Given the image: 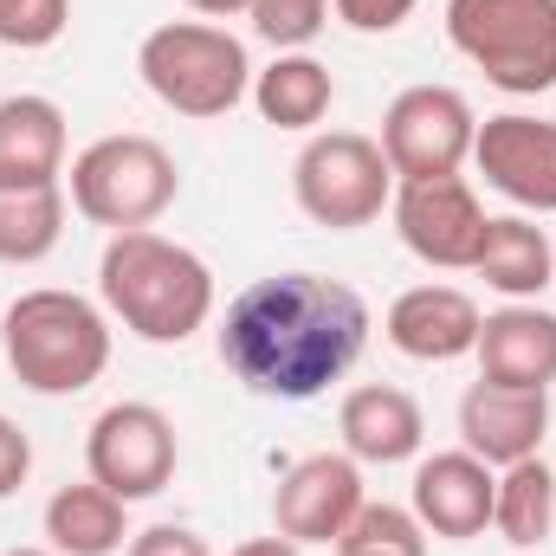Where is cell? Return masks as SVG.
I'll list each match as a JSON object with an SVG mask.
<instances>
[{
	"mask_svg": "<svg viewBox=\"0 0 556 556\" xmlns=\"http://www.w3.org/2000/svg\"><path fill=\"white\" fill-rule=\"evenodd\" d=\"M446 39L505 98L556 85V0H446Z\"/></svg>",
	"mask_w": 556,
	"mask_h": 556,
	"instance_id": "obj_6",
	"label": "cell"
},
{
	"mask_svg": "<svg viewBox=\"0 0 556 556\" xmlns=\"http://www.w3.org/2000/svg\"><path fill=\"white\" fill-rule=\"evenodd\" d=\"M291 194L304 220L330 233H356V227H376L382 207L395 201V168L382 142L363 130H317L291 162Z\"/></svg>",
	"mask_w": 556,
	"mask_h": 556,
	"instance_id": "obj_7",
	"label": "cell"
},
{
	"mask_svg": "<svg viewBox=\"0 0 556 556\" xmlns=\"http://www.w3.org/2000/svg\"><path fill=\"white\" fill-rule=\"evenodd\" d=\"M472 168L498 188L518 214H556V124L551 117H485L472 137Z\"/></svg>",
	"mask_w": 556,
	"mask_h": 556,
	"instance_id": "obj_11",
	"label": "cell"
},
{
	"mask_svg": "<svg viewBox=\"0 0 556 556\" xmlns=\"http://www.w3.org/2000/svg\"><path fill=\"white\" fill-rule=\"evenodd\" d=\"M98 298L142 343H188L214 317V273L194 247L155 227H130V233H111L98 260Z\"/></svg>",
	"mask_w": 556,
	"mask_h": 556,
	"instance_id": "obj_2",
	"label": "cell"
},
{
	"mask_svg": "<svg viewBox=\"0 0 556 556\" xmlns=\"http://www.w3.org/2000/svg\"><path fill=\"white\" fill-rule=\"evenodd\" d=\"M337 433H343V453L356 466H402V459H420V446H427V415L408 389L363 382L343 395Z\"/></svg>",
	"mask_w": 556,
	"mask_h": 556,
	"instance_id": "obj_16",
	"label": "cell"
},
{
	"mask_svg": "<svg viewBox=\"0 0 556 556\" xmlns=\"http://www.w3.org/2000/svg\"><path fill=\"white\" fill-rule=\"evenodd\" d=\"M337 556H427V531L408 505H369L343 525L337 538Z\"/></svg>",
	"mask_w": 556,
	"mask_h": 556,
	"instance_id": "obj_24",
	"label": "cell"
},
{
	"mask_svg": "<svg viewBox=\"0 0 556 556\" xmlns=\"http://www.w3.org/2000/svg\"><path fill=\"white\" fill-rule=\"evenodd\" d=\"M124 556H214V551H207V538L188 531V525H149V531H130Z\"/></svg>",
	"mask_w": 556,
	"mask_h": 556,
	"instance_id": "obj_28",
	"label": "cell"
},
{
	"mask_svg": "<svg viewBox=\"0 0 556 556\" xmlns=\"http://www.w3.org/2000/svg\"><path fill=\"white\" fill-rule=\"evenodd\" d=\"M479 324H485V311L472 304V291H459V285H408L389 304L382 337L408 363H459V356L479 350Z\"/></svg>",
	"mask_w": 556,
	"mask_h": 556,
	"instance_id": "obj_15",
	"label": "cell"
},
{
	"mask_svg": "<svg viewBox=\"0 0 556 556\" xmlns=\"http://www.w3.org/2000/svg\"><path fill=\"white\" fill-rule=\"evenodd\" d=\"M65 111L39 91L0 98V188H52L65 181Z\"/></svg>",
	"mask_w": 556,
	"mask_h": 556,
	"instance_id": "obj_18",
	"label": "cell"
},
{
	"mask_svg": "<svg viewBox=\"0 0 556 556\" xmlns=\"http://www.w3.org/2000/svg\"><path fill=\"white\" fill-rule=\"evenodd\" d=\"M46 544L59 556H117L130 544V505L117 492H104L98 479L59 485L46 498Z\"/></svg>",
	"mask_w": 556,
	"mask_h": 556,
	"instance_id": "obj_20",
	"label": "cell"
},
{
	"mask_svg": "<svg viewBox=\"0 0 556 556\" xmlns=\"http://www.w3.org/2000/svg\"><path fill=\"white\" fill-rule=\"evenodd\" d=\"M214 343L240 389L266 402H317L356 369L369 343V304L343 278L273 273L227 304Z\"/></svg>",
	"mask_w": 556,
	"mask_h": 556,
	"instance_id": "obj_1",
	"label": "cell"
},
{
	"mask_svg": "<svg viewBox=\"0 0 556 556\" xmlns=\"http://www.w3.org/2000/svg\"><path fill=\"white\" fill-rule=\"evenodd\" d=\"M26 472H33V440L20 433V420L0 415V498H13L26 485Z\"/></svg>",
	"mask_w": 556,
	"mask_h": 556,
	"instance_id": "obj_29",
	"label": "cell"
},
{
	"mask_svg": "<svg viewBox=\"0 0 556 556\" xmlns=\"http://www.w3.org/2000/svg\"><path fill=\"white\" fill-rule=\"evenodd\" d=\"M247 20L273 52H304L330 26V0H253Z\"/></svg>",
	"mask_w": 556,
	"mask_h": 556,
	"instance_id": "obj_25",
	"label": "cell"
},
{
	"mask_svg": "<svg viewBox=\"0 0 556 556\" xmlns=\"http://www.w3.org/2000/svg\"><path fill=\"white\" fill-rule=\"evenodd\" d=\"M175 466H181V440L155 402H111L85 433V472L104 492H117L124 505L168 492Z\"/></svg>",
	"mask_w": 556,
	"mask_h": 556,
	"instance_id": "obj_8",
	"label": "cell"
},
{
	"mask_svg": "<svg viewBox=\"0 0 556 556\" xmlns=\"http://www.w3.org/2000/svg\"><path fill=\"white\" fill-rule=\"evenodd\" d=\"M0 356L33 395H78L111 369V311L85 291H20L0 317Z\"/></svg>",
	"mask_w": 556,
	"mask_h": 556,
	"instance_id": "obj_3",
	"label": "cell"
},
{
	"mask_svg": "<svg viewBox=\"0 0 556 556\" xmlns=\"http://www.w3.org/2000/svg\"><path fill=\"white\" fill-rule=\"evenodd\" d=\"M472 273L485 278L505 304H538L556 278V247L531 214H492Z\"/></svg>",
	"mask_w": 556,
	"mask_h": 556,
	"instance_id": "obj_19",
	"label": "cell"
},
{
	"mask_svg": "<svg viewBox=\"0 0 556 556\" xmlns=\"http://www.w3.org/2000/svg\"><path fill=\"white\" fill-rule=\"evenodd\" d=\"M492 531L511 551H538L556 531V472L538 459H518L498 472V498H492Z\"/></svg>",
	"mask_w": 556,
	"mask_h": 556,
	"instance_id": "obj_23",
	"label": "cell"
},
{
	"mask_svg": "<svg viewBox=\"0 0 556 556\" xmlns=\"http://www.w3.org/2000/svg\"><path fill=\"white\" fill-rule=\"evenodd\" d=\"M551 433V395L544 389H505V382H472L459 395V446L479 453L492 472L538 459Z\"/></svg>",
	"mask_w": 556,
	"mask_h": 556,
	"instance_id": "obj_14",
	"label": "cell"
},
{
	"mask_svg": "<svg viewBox=\"0 0 556 556\" xmlns=\"http://www.w3.org/2000/svg\"><path fill=\"white\" fill-rule=\"evenodd\" d=\"M65 181L52 188H0V266H39L65 240Z\"/></svg>",
	"mask_w": 556,
	"mask_h": 556,
	"instance_id": "obj_22",
	"label": "cell"
},
{
	"mask_svg": "<svg viewBox=\"0 0 556 556\" xmlns=\"http://www.w3.org/2000/svg\"><path fill=\"white\" fill-rule=\"evenodd\" d=\"M233 556H304V544H291V538H247Z\"/></svg>",
	"mask_w": 556,
	"mask_h": 556,
	"instance_id": "obj_30",
	"label": "cell"
},
{
	"mask_svg": "<svg viewBox=\"0 0 556 556\" xmlns=\"http://www.w3.org/2000/svg\"><path fill=\"white\" fill-rule=\"evenodd\" d=\"M479 376L505 389H544L556 382V311L544 304H505L479 324Z\"/></svg>",
	"mask_w": 556,
	"mask_h": 556,
	"instance_id": "obj_17",
	"label": "cell"
},
{
	"mask_svg": "<svg viewBox=\"0 0 556 556\" xmlns=\"http://www.w3.org/2000/svg\"><path fill=\"white\" fill-rule=\"evenodd\" d=\"M363 511V466L350 453H304L273 492V525L291 544H337Z\"/></svg>",
	"mask_w": 556,
	"mask_h": 556,
	"instance_id": "obj_12",
	"label": "cell"
},
{
	"mask_svg": "<svg viewBox=\"0 0 556 556\" xmlns=\"http://www.w3.org/2000/svg\"><path fill=\"white\" fill-rule=\"evenodd\" d=\"M0 556H59V551H52V544H46V551H39V544H13V551H0Z\"/></svg>",
	"mask_w": 556,
	"mask_h": 556,
	"instance_id": "obj_32",
	"label": "cell"
},
{
	"mask_svg": "<svg viewBox=\"0 0 556 556\" xmlns=\"http://www.w3.org/2000/svg\"><path fill=\"white\" fill-rule=\"evenodd\" d=\"M479 117L453 85H408L382 111V155L395 181H427V175H459L472 162Z\"/></svg>",
	"mask_w": 556,
	"mask_h": 556,
	"instance_id": "obj_9",
	"label": "cell"
},
{
	"mask_svg": "<svg viewBox=\"0 0 556 556\" xmlns=\"http://www.w3.org/2000/svg\"><path fill=\"white\" fill-rule=\"evenodd\" d=\"M337 104V78L311 52H278L266 72H253V111L273 130H317Z\"/></svg>",
	"mask_w": 556,
	"mask_h": 556,
	"instance_id": "obj_21",
	"label": "cell"
},
{
	"mask_svg": "<svg viewBox=\"0 0 556 556\" xmlns=\"http://www.w3.org/2000/svg\"><path fill=\"white\" fill-rule=\"evenodd\" d=\"M137 72L155 104H168L175 117H194V124H214L240 98H253V59L214 20H162V26H149L137 46Z\"/></svg>",
	"mask_w": 556,
	"mask_h": 556,
	"instance_id": "obj_4",
	"label": "cell"
},
{
	"mask_svg": "<svg viewBox=\"0 0 556 556\" xmlns=\"http://www.w3.org/2000/svg\"><path fill=\"white\" fill-rule=\"evenodd\" d=\"M181 194V168L175 155L155 137L137 130H117V137H98L72 155V175H65V201L91 220V227H111V233H130V227H155Z\"/></svg>",
	"mask_w": 556,
	"mask_h": 556,
	"instance_id": "obj_5",
	"label": "cell"
},
{
	"mask_svg": "<svg viewBox=\"0 0 556 556\" xmlns=\"http://www.w3.org/2000/svg\"><path fill=\"white\" fill-rule=\"evenodd\" d=\"M492 498H498V472L479 453L453 446V453H427L415 466V505L408 511L420 518L427 538L472 544L492 525Z\"/></svg>",
	"mask_w": 556,
	"mask_h": 556,
	"instance_id": "obj_13",
	"label": "cell"
},
{
	"mask_svg": "<svg viewBox=\"0 0 556 556\" xmlns=\"http://www.w3.org/2000/svg\"><path fill=\"white\" fill-rule=\"evenodd\" d=\"M188 7H194L201 20H233V13H247L253 0H188Z\"/></svg>",
	"mask_w": 556,
	"mask_h": 556,
	"instance_id": "obj_31",
	"label": "cell"
},
{
	"mask_svg": "<svg viewBox=\"0 0 556 556\" xmlns=\"http://www.w3.org/2000/svg\"><path fill=\"white\" fill-rule=\"evenodd\" d=\"M420 0H330V13L350 26V33H395L402 20H415Z\"/></svg>",
	"mask_w": 556,
	"mask_h": 556,
	"instance_id": "obj_27",
	"label": "cell"
},
{
	"mask_svg": "<svg viewBox=\"0 0 556 556\" xmlns=\"http://www.w3.org/2000/svg\"><path fill=\"white\" fill-rule=\"evenodd\" d=\"M395 233L433 273H472L479 247H485V207L472 194L466 175H427V181H395Z\"/></svg>",
	"mask_w": 556,
	"mask_h": 556,
	"instance_id": "obj_10",
	"label": "cell"
},
{
	"mask_svg": "<svg viewBox=\"0 0 556 556\" xmlns=\"http://www.w3.org/2000/svg\"><path fill=\"white\" fill-rule=\"evenodd\" d=\"M72 26V0H0V46L13 52H46Z\"/></svg>",
	"mask_w": 556,
	"mask_h": 556,
	"instance_id": "obj_26",
	"label": "cell"
}]
</instances>
